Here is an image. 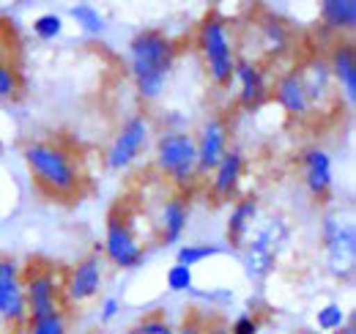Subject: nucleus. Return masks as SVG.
<instances>
[{
  "label": "nucleus",
  "instance_id": "f257e3e1",
  "mask_svg": "<svg viewBox=\"0 0 356 334\" xmlns=\"http://www.w3.org/2000/svg\"><path fill=\"white\" fill-rule=\"evenodd\" d=\"M132 74L134 83L140 88V93L145 99H156L165 88V77L173 66L176 58V47L170 39H165L162 33H140L132 42Z\"/></svg>",
  "mask_w": 356,
  "mask_h": 334
},
{
  "label": "nucleus",
  "instance_id": "f03ea898",
  "mask_svg": "<svg viewBox=\"0 0 356 334\" xmlns=\"http://www.w3.org/2000/svg\"><path fill=\"white\" fill-rule=\"evenodd\" d=\"M25 162L31 167L33 178L47 192L72 195L77 189V170L63 148H55L47 143H33L25 148Z\"/></svg>",
  "mask_w": 356,
  "mask_h": 334
},
{
  "label": "nucleus",
  "instance_id": "7ed1b4c3",
  "mask_svg": "<svg viewBox=\"0 0 356 334\" xmlns=\"http://www.w3.org/2000/svg\"><path fill=\"white\" fill-rule=\"evenodd\" d=\"M323 247H326V266L334 277H354L356 266V233L354 225H343L334 216L323 219Z\"/></svg>",
  "mask_w": 356,
  "mask_h": 334
},
{
  "label": "nucleus",
  "instance_id": "20e7f679",
  "mask_svg": "<svg viewBox=\"0 0 356 334\" xmlns=\"http://www.w3.org/2000/svg\"><path fill=\"white\" fill-rule=\"evenodd\" d=\"M156 162L159 167L173 175L178 184H189L197 173V148H195V140L184 132H170L159 140V148H156Z\"/></svg>",
  "mask_w": 356,
  "mask_h": 334
},
{
  "label": "nucleus",
  "instance_id": "39448f33",
  "mask_svg": "<svg viewBox=\"0 0 356 334\" xmlns=\"http://www.w3.org/2000/svg\"><path fill=\"white\" fill-rule=\"evenodd\" d=\"M200 44H203V55H206V63H209V72L214 77V83H230L233 77V69H236V61H233V47L227 39V31H225L222 19L220 17H209L200 28Z\"/></svg>",
  "mask_w": 356,
  "mask_h": 334
},
{
  "label": "nucleus",
  "instance_id": "423d86ee",
  "mask_svg": "<svg viewBox=\"0 0 356 334\" xmlns=\"http://www.w3.org/2000/svg\"><path fill=\"white\" fill-rule=\"evenodd\" d=\"M104 250H107V257L115 266H121V269H134L143 260V250H140L134 233L118 214H110V219H107V241H104Z\"/></svg>",
  "mask_w": 356,
  "mask_h": 334
},
{
  "label": "nucleus",
  "instance_id": "0eeeda50",
  "mask_svg": "<svg viewBox=\"0 0 356 334\" xmlns=\"http://www.w3.org/2000/svg\"><path fill=\"white\" fill-rule=\"evenodd\" d=\"M28 312L25 293L19 288V269L14 260L0 257V315L11 321H22Z\"/></svg>",
  "mask_w": 356,
  "mask_h": 334
},
{
  "label": "nucleus",
  "instance_id": "6e6552de",
  "mask_svg": "<svg viewBox=\"0 0 356 334\" xmlns=\"http://www.w3.org/2000/svg\"><path fill=\"white\" fill-rule=\"evenodd\" d=\"M25 304L31 310V318L33 324L36 321H44L58 315V299H55V277L49 271H39V274H31L28 277V285H25Z\"/></svg>",
  "mask_w": 356,
  "mask_h": 334
},
{
  "label": "nucleus",
  "instance_id": "1a4fd4ad",
  "mask_svg": "<svg viewBox=\"0 0 356 334\" xmlns=\"http://www.w3.org/2000/svg\"><path fill=\"white\" fill-rule=\"evenodd\" d=\"M145 140H148V124H145V118H132L129 124L121 129V134L115 137V143H113V148L107 154V165L113 167V170H121V167L132 165L134 157L143 151Z\"/></svg>",
  "mask_w": 356,
  "mask_h": 334
},
{
  "label": "nucleus",
  "instance_id": "9d476101",
  "mask_svg": "<svg viewBox=\"0 0 356 334\" xmlns=\"http://www.w3.org/2000/svg\"><path fill=\"white\" fill-rule=\"evenodd\" d=\"M197 148V173H211L225 157V126L222 121H209L203 126L200 140L195 143Z\"/></svg>",
  "mask_w": 356,
  "mask_h": 334
},
{
  "label": "nucleus",
  "instance_id": "9b49d317",
  "mask_svg": "<svg viewBox=\"0 0 356 334\" xmlns=\"http://www.w3.org/2000/svg\"><path fill=\"white\" fill-rule=\"evenodd\" d=\"M99 285H102V266H99V257H88L83 260L72 277H69V285H66V296L72 301H86L90 296L99 293Z\"/></svg>",
  "mask_w": 356,
  "mask_h": 334
},
{
  "label": "nucleus",
  "instance_id": "f8f14e48",
  "mask_svg": "<svg viewBox=\"0 0 356 334\" xmlns=\"http://www.w3.org/2000/svg\"><path fill=\"white\" fill-rule=\"evenodd\" d=\"M305 165V178H307V186H310L312 195H323L332 184V159L326 151L321 148H310L302 159Z\"/></svg>",
  "mask_w": 356,
  "mask_h": 334
},
{
  "label": "nucleus",
  "instance_id": "ddd939ff",
  "mask_svg": "<svg viewBox=\"0 0 356 334\" xmlns=\"http://www.w3.org/2000/svg\"><path fill=\"white\" fill-rule=\"evenodd\" d=\"M255 216H258V200L255 198H247L233 209L230 219H227V241H230V247H241L244 244Z\"/></svg>",
  "mask_w": 356,
  "mask_h": 334
},
{
  "label": "nucleus",
  "instance_id": "4468645a",
  "mask_svg": "<svg viewBox=\"0 0 356 334\" xmlns=\"http://www.w3.org/2000/svg\"><path fill=\"white\" fill-rule=\"evenodd\" d=\"M332 66H334V77L337 83L343 85L346 90V102L354 104L356 102V58H354V49L348 44L337 47L334 55H332Z\"/></svg>",
  "mask_w": 356,
  "mask_h": 334
},
{
  "label": "nucleus",
  "instance_id": "2eb2a0df",
  "mask_svg": "<svg viewBox=\"0 0 356 334\" xmlns=\"http://www.w3.org/2000/svg\"><path fill=\"white\" fill-rule=\"evenodd\" d=\"M277 102L288 113H293V116H305L310 110V99L305 93V85L299 80V74H288V77L280 80V85H277Z\"/></svg>",
  "mask_w": 356,
  "mask_h": 334
},
{
  "label": "nucleus",
  "instance_id": "dca6fc26",
  "mask_svg": "<svg viewBox=\"0 0 356 334\" xmlns=\"http://www.w3.org/2000/svg\"><path fill=\"white\" fill-rule=\"evenodd\" d=\"M186 222H189V206H186V200H168V206L162 211V241L165 244H176L178 239H181V233H184V228H186Z\"/></svg>",
  "mask_w": 356,
  "mask_h": 334
},
{
  "label": "nucleus",
  "instance_id": "f3484780",
  "mask_svg": "<svg viewBox=\"0 0 356 334\" xmlns=\"http://www.w3.org/2000/svg\"><path fill=\"white\" fill-rule=\"evenodd\" d=\"M241 154L238 151H225L222 162L217 165V175H214V192L217 198H227L233 195L236 184H238V175H241Z\"/></svg>",
  "mask_w": 356,
  "mask_h": 334
},
{
  "label": "nucleus",
  "instance_id": "a211bd4d",
  "mask_svg": "<svg viewBox=\"0 0 356 334\" xmlns=\"http://www.w3.org/2000/svg\"><path fill=\"white\" fill-rule=\"evenodd\" d=\"M321 17L326 19V25L343 31V28H354L356 25V3L354 0H323L321 3Z\"/></svg>",
  "mask_w": 356,
  "mask_h": 334
},
{
  "label": "nucleus",
  "instance_id": "6ab92c4d",
  "mask_svg": "<svg viewBox=\"0 0 356 334\" xmlns=\"http://www.w3.org/2000/svg\"><path fill=\"white\" fill-rule=\"evenodd\" d=\"M236 77H238V83H241V102L247 104V107H252L258 99H261V93H264V77H261V69H255L250 61H241V63H236Z\"/></svg>",
  "mask_w": 356,
  "mask_h": 334
},
{
  "label": "nucleus",
  "instance_id": "aec40b11",
  "mask_svg": "<svg viewBox=\"0 0 356 334\" xmlns=\"http://www.w3.org/2000/svg\"><path fill=\"white\" fill-rule=\"evenodd\" d=\"M274 260H277V255H271V252L258 247V244H250V241H247V250L241 255V263H244L250 280H264L274 269Z\"/></svg>",
  "mask_w": 356,
  "mask_h": 334
},
{
  "label": "nucleus",
  "instance_id": "412c9836",
  "mask_svg": "<svg viewBox=\"0 0 356 334\" xmlns=\"http://www.w3.org/2000/svg\"><path fill=\"white\" fill-rule=\"evenodd\" d=\"M299 80L305 85V93H307V99H321L323 93H326V88H329V69L323 66V63H310V69L305 72V74H299Z\"/></svg>",
  "mask_w": 356,
  "mask_h": 334
},
{
  "label": "nucleus",
  "instance_id": "4be33fe9",
  "mask_svg": "<svg viewBox=\"0 0 356 334\" xmlns=\"http://www.w3.org/2000/svg\"><path fill=\"white\" fill-rule=\"evenodd\" d=\"M69 14H72V19H77V25H80L88 36H96V33L104 31V17H102L93 6H88V3H77V6H72Z\"/></svg>",
  "mask_w": 356,
  "mask_h": 334
},
{
  "label": "nucleus",
  "instance_id": "5701e85b",
  "mask_svg": "<svg viewBox=\"0 0 356 334\" xmlns=\"http://www.w3.org/2000/svg\"><path fill=\"white\" fill-rule=\"evenodd\" d=\"M33 33L39 36V39H58L60 33H63V19L58 17V14H42V17H36V22H33Z\"/></svg>",
  "mask_w": 356,
  "mask_h": 334
},
{
  "label": "nucleus",
  "instance_id": "b1692460",
  "mask_svg": "<svg viewBox=\"0 0 356 334\" xmlns=\"http://www.w3.org/2000/svg\"><path fill=\"white\" fill-rule=\"evenodd\" d=\"M343 324H346V312L340 304H326L318 310V326L323 332H337V329H343Z\"/></svg>",
  "mask_w": 356,
  "mask_h": 334
},
{
  "label": "nucleus",
  "instance_id": "393cba45",
  "mask_svg": "<svg viewBox=\"0 0 356 334\" xmlns=\"http://www.w3.org/2000/svg\"><path fill=\"white\" fill-rule=\"evenodd\" d=\"M129 334H176V332L159 315H145V318H140L132 329H129Z\"/></svg>",
  "mask_w": 356,
  "mask_h": 334
},
{
  "label": "nucleus",
  "instance_id": "a878e982",
  "mask_svg": "<svg viewBox=\"0 0 356 334\" xmlns=\"http://www.w3.org/2000/svg\"><path fill=\"white\" fill-rule=\"evenodd\" d=\"M192 269L189 266H181L176 263L170 271H168V288L176 293H184V291H192Z\"/></svg>",
  "mask_w": 356,
  "mask_h": 334
},
{
  "label": "nucleus",
  "instance_id": "bb28decb",
  "mask_svg": "<svg viewBox=\"0 0 356 334\" xmlns=\"http://www.w3.org/2000/svg\"><path fill=\"white\" fill-rule=\"evenodd\" d=\"M217 247H209V244H192V247H184V250L178 252V263L181 266H195V263H200V260H206V257H211V255H217Z\"/></svg>",
  "mask_w": 356,
  "mask_h": 334
},
{
  "label": "nucleus",
  "instance_id": "cd10ccee",
  "mask_svg": "<svg viewBox=\"0 0 356 334\" xmlns=\"http://www.w3.org/2000/svg\"><path fill=\"white\" fill-rule=\"evenodd\" d=\"M264 36H266L268 52H280L285 47V42H288V33H285V28L277 19H268L266 25H264Z\"/></svg>",
  "mask_w": 356,
  "mask_h": 334
},
{
  "label": "nucleus",
  "instance_id": "c85d7f7f",
  "mask_svg": "<svg viewBox=\"0 0 356 334\" xmlns=\"http://www.w3.org/2000/svg\"><path fill=\"white\" fill-rule=\"evenodd\" d=\"M28 334H66V324H63V315H52V318H44V321H36L31 326Z\"/></svg>",
  "mask_w": 356,
  "mask_h": 334
},
{
  "label": "nucleus",
  "instance_id": "c756f323",
  "mask_svg": "<svg viewBox=\"0 0 356 334\" xmlns=\"http://www.w3.org/2000/svg\"><path fill=\"white\" fill-rule=\"evenodd\" d=\"M14 90H17V72L11 66L0 63V99L14 96Z\"/></svg>",
  "mask_w": 356,
  "mask_h": 334
},
{
  "label": "nucleus",
  "instance_id": "7c9ffc66",
  "mask_svg": "<svg viewBox=\"0 0 356 334\" xmlns=\"http://www.w3.org/2000/svg\"><path fill=\"white\" fill-rule=\"evenodd\" d=\"M230 334H258V318H252V315H241V318H236Z\"/></svg>",
  "mask_w": 356,
  "mask_h": 334
},
{
  "label": "nucleus",
  "instance_id": "2f4dec72",
  "mask_svg": "<svg viewBox=\"0 0 356 334\" xmlns=\"http://www.w3.org/2000/svg\"><path fill=\"white\" fill-rule=\"evenodd\" d=\"M118 310H121L118 299H115V296H107V299L102 301V321H104V324H110V321L118 315Z\"/></svg>",
  "mask_w": 356,
  "mask_h": 334
},
{
  "label": "nucleus",
  "instance_id": "473e14b6",
  "mask_svg": "<svg viewBox=\"0 0 356 334\" xmlns=\"http://www.w3.org/2000/svg\"><path fill=\"white\" fill-rule=\"evenodd\" d=\"M176 334H200V329H197V324L192 321V324H184V326H181Z\"/></svg>",
  "mask_w": 356,
  "mask_h": 334
},
{
  "label": "nucleus",
  "instance_id": "72a5a7b5",
  "mask_svg": "<svg viewBox=\"0 0 356 334\" xmlns=\"http://www.w3.org/2000/svg\"><path fill=\"white\" fill-rule=\"evenodd\" d=\"M334 334H356V329H354V324L348 321V324H346V329H337Z\"/></svg>",
  "mask_w": 356,
  "mask_h": 334
},
{
  "label": "nucleus",
  "instance_id": "f704fd0d",
  "mask_svg": "<svg viewBox=\"0 0 356 334\" xmlns=\"http://www.w3.org/2000/svg\"><path fill=\"white\" fill-rule=\"evenodd\" d=\"M209 334H230V332H225V329H211Z\"/></svg>",
  "mask_w": 356,
  "mask_h": 334
},
{
  "label": "nucleus",
  "instance_id": "c9c22d12",
  "mask_svg": "<svg viewBox=\"0 0 356 334\" xmlns=\"http://www.w3.org/2000/svg\"><path fill=\"white\" fill-rule=\"evenodd\" d=\"M305 334H312V332H305Z\"/></svg>",
  "mask_w": 356,
  "mask_h": 334
}]
</instances>
